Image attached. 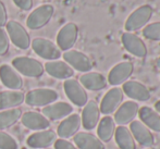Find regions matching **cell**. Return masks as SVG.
Segmentation results:
<instances>
[{
	"label": "cell",
	"instance_id": "1",
	"mask_svg": "<svg viewBox=\"0 0 160 149\" xmlns=\"http://www.w3.org/2000/svg\"><path fill=\"white\" fill-rule=\"evenodd\" d=\"M12 67L18 73L26 77H39L44 74V65L30 57H17L12 60Z\"/></svg>",
	"mask_w": 160,
	"mask_h": 149
},
{
	"label": "cell",
	"instance_id": "2",
	"mask_svg": "<svg viewBox=\"0 0 160 149\" xmlns=\"http://www.w3.org/2000/svg\"><path fill=\"white\" fill-rule=\"evenodd\" d=\"M152 13H154V10L150 6H148V4L141 6L136 10L133 11L130 14V17H128L124 25L125 30H127V32L132 33V32L138 31L141 28L145 27L152 19Z\"/></svg>",
	"mask_w": 160,
	"mask_h": 149
},
{
	"label": "cell",
	"instance_id": "3",
	"mask_svg": "<svg viewBox=\"0 0 160 149\" xmlns=\"http://www.w3.org/2000/svg\"><path fill=\"white\" fill-rule=\"evenodd\" d=\"M58 98L59 95L56 90L50 88H37L28 92L24 101L31 107H46L53 103Z\"/></svg>",
	"mask_w": 160,
	"mask_h": 149
},
{
	"label": "cell",
	"instance_id": "4",
	"mask_svg": "<svg viewBox=\"0 0 160 149\" xmlns=\"http://www.w3.org/2000/svg\"><path fill=\"white\" fill-rule=\"evenodd\" d=\"M55 13V8L51 4H42L28 15L26 25L30 30H39L46 26Z\"/></svg>",
	"mask_w": 160,
	"mask_h": 149
},
{
	"label": "cell",
	"instance_id": "5",
	"mask_svg": "<svg viewBox=\"0 0 160 149\" xmlns=\"http://www.w3.org/2000/svg\"><path fill=\"white\" fill-rule=\"evenodd\" d=\"M7 34L10 37L12 44L19 49L25 50L31 46V38L28 31L24 28L23 25L17 21H9L6 24Z\"/></svg>",
	"mask_w": 160,
	"mask_h": 149
},
{
	"label": "cell",
	"instance_id": "6",
	"mask_svg": "<svg viewBox=\"0 0 160 149\" xmlns=\"http://www.w3.org/2000/svg\"><path fill=\"white\" fill-rule=\"evenodd\" d=\"M64 92L69 100L78 107H84L88 101V95L81 83L73 78L64 81Z\"/></svg>",
	"mask_w": 160,
	"mask_h": 149
},
{
	"label": "cell",
	"instance_id": "7",
	"mask_svg": "<svg viewBox=\"0 0 160 149\" xmlns=\"http://www.w3.org/2000/svg\"><path fill=\"white\" fill-rule=\"evenodd\" d=\"M32 48L34 52L40 58L46 60L55 61L61 57V50L56 44L46 38H35L32 42Z\"/></svg>",
	"mask_w": 160,
	"mask_h": 149
},
{
	"label": "cell",
	"instance_id": "8",
	"mask_svg": "<svg viewBox=\"0 0 160 149\" xmlns=\"http://www.w3.org/2000/svg\"><path fill=\"white\" fill-rule=\"evenodd\" d=\"M123 96H124V94H123L122 88H120V87H113V88L108 90L101 100L100 106H99L100 113L105 114V116H110L111 113L116 112L117 109L122 103Z\"/></svg>",
	"mask_w": 160,
	"mask_h": 149
},
{
	"label": "cell",
	"instance_id": "9",
	"mask_svg": "<svg viewBox=\"0 0 160 149\" xmlns=\"http://www.w3.org/2000/svg\"><path fill=\"white\" fill-rule=\"evenodd\" d=\"M64 62H67L72 69L76 70L78 72H89L93 69V62L89 59L88 56L81 52L78 50H70L65 51L63 53Z\"/></svg>",
	"mask_w": 160,
	"mask_h": 149
},
{
	"label": "cell",
	"instance_id": "10",
	"mask_svg": "<svg viewBox=\"0 0 160 149\" xmlns=\"http://www.w3.org/2000/svg\"><path fill=\"white\" fill-rule=\"evenodd\" d=\"M78 37V27L75 23L65 24L57 35V46L60 50L68 51L75 45Z\"/></svg>",
	"mask_w": 160,
	"mask_h": 149
},
{
	"label": "cell",
	"instance_id": "11",
	"mask_svg": "<svg viewBox=\"0 0 160 149\" xmlns=\"http://www.w3.org/2000/svg\"><path fill=\"white\" fill-rule=\"evenodd\" d=\"M134 71V65L130 61H123L116 64L108 74V82L112 86H118L125 83Z\"/></svg>",
	"mask_w": 160,
	"mask_h": 149
},
{
	"label": "cell",
	"instance_id": "12",
	"mask_svg": "<svg viewBox=\"0 0 160 149\" xmlns=\"http://www.w3.org/2000/svg\"><path fill=\"white\" fill-rule=\"evenodd\" d=\"M122 44L124 46L125 50L130 52L131 55L135 56L137 58H144L147 55V47L145 42L142 40L137 35L131 32H125L122 34Z\"/></svg>",
	"mask_w": 160,
	"mask_h": 149
},
{
	"label": "cell",
	"instance_id": "13",
	"mask_svg": "<svg viewBox=\"0 0 160 149\" xmlns=\"http://www.w3.org/2000/svg\"><path fill=\"white\" fill-rule=\"evenodd\" d=\"M130 131L134 139L144 147H152L155 144V137L152 131L144 125L139 120H134L130 123Z\"/></svg>",
	"mask_w": 160,
	"mask_h": 149
},
{
	"label": "cell",
	"instance_id": "14",
	"mask_svg": "<svg viewBox=\"0 0 160 149\" xmlns=\"http://www.w3.org/2000/svg\"><path fill=\"white\" fill-rule=\"evenodd\" d=\"M138 110L139 106L137 105V102L125 101V102L121 103V106L114 112V122L116 124L125 126L127 124H130L132 121H134V119L138 114Z\"/></svg>",
	"mask_w": 160,
	"mask_h": 149
},
{
	"label": "cell",
	"instance_id": "15",
	"mask_svg": "<svg viewBox=\"0 0 160 149\" xmlns=\"http://www.w3.org/2000/svg\"><path fill=\"white\" fill-rule=\"evenodd\" d=\"M100 121V109L95 100L87 101L81 116V122L85 130L92 131L98 125Z\"/></svg>",
	"mask_w": 160,
	"mask_h": 149
},
{
	"label": "cell",
	"instance_id": "16",
	"mask_svg": "<svg viewBox=\"0 0 160 149\" xmlns=\"http://www.w3.org/2000/svg\"><path fill=\"white\" fill-rule=\"evenodd\" d=\"M123 94L136 101H148L152 97L147 87L137 81H127L122 84Z\"/></svg>",
	"mask_w": 160,
	"mask_h": 149
},
{
	"label": "cell",
	"instance_id": "17",
	"mask_svg": "<svg viewBox=\"0 0 160 149\" xmlns=\"http://www.w3.org/2000/svg\"><path fill=\"white\" fill-rule=\"evenodd\" d=\"M56 141H57V133L50 130H45L28 136V138L26 139V144L31 148L42 149L53 145Z\"/></svg>",
	"mask_w": 160,
	"mask_h": 149
},
{
	"label": "cell",
	"instance_id": "18",
	"mask_svg": "<svg viewBox=\"0 0 160 149\" xmlns=\"http://www.w3.org/2000/svg\"><path fill=\"white\" fill-rule=\"evenodd\" d=\"M0 80L9 89L19 90L23 87V80L21 75L9 64H2L0 67Z\"/></svg>",
	"mask_w": 160,
	"mask_h": 149
},
{
	"label": "cell",
	"instance_id": "19",
	"mask_svg": "<svg viewBox=\"0 0 160 149\" xmlns=\"http://www.w3.org/2000/svg\"><path fill=\"white\" fill-rule=\"evenodd\" d=\"M81 124H82V122H81V117L78 114L74 113L71 116H68L58 126L57 135L62 139L70 138L78 132Z\"/></svg>",
	"mask_w": 160,
	"mask_h": 149
},
{
	"label": "cell",
	"instance_id": "20",
	"mask_svg": "<svg viewBox=\"0 0 160 149\" xmlns=\"http://www.w3.org/2000/svg\"><path fill=\"white\" fill-rule=\"evenodd\" d=\"M44 69L49 75L58 80H69L74 75V70L64 61H49Z\"/></svg>",
	"mask_w": 160,
	"mask_h": 149
},
{
	"label": "cell",
	"instance_id": "21",
	"mask_svg": "<svg viewBox=\"0 0 160 149\" xmlns=\"http://www.w3.org/2000/svg\"><path fill=\"white\" fill-rule=\"evenodd\" d=\"M21 121L26 128L32 131H45L50 125L48 119L35 111H28L22 114Z\"/></svg>",
	"mask_w": 160,
	"mask_h": 149
},
{
	"label": "cell",
	"instance_id": "22",
	"mask_svg": "<svg viewBox=\"0 0 160 149\" xmlns=\"http://www.w3.org/2000/svg\"><path fill=\"white\" fill-rule=\"evenodd\" d=\"M73 112V107L68 102H56L51 103L42 109V114L45 118L51 120V121H57V120L67 118L68 116Z\"/></svg>",
	"mask_w": 160,
	"mask_h": 149
},
{
	"label": "cell",
	"instance_id": "23",
	"mask_svg": "<svg viewBox=\"0 0 160 149\" xmlns=\"http://www.w3.org/2000/svg\"><path fill=\"white\" fill-rule=\"evenodd\" d=\"M80 83L85 89L93 90V92L101 90L107 86L106 77L102 74L97 73V72H87L83 74L80 77Z\"/></svg>",
	"mask_w": 160,
	"mask_h": 149
},
{
	"label": "cell",
	"instance_id": "24",
	"mask_svg": "<svg viewBox=\"0 0 160 149\" xmlns=\"http://www.w3.org/2000/svg\"><path fill=\"white\" fill-rule=\"evenodd\" d=\"M139 121L146 125L150 131L160 132V114L152 108L144 106L138 110Z\"/></svg>",
	"mask_w": 160,
	"mask_h": 149
},
{
	"label": "cell",
	"instance_id": "25",
	"mask_svg": "<svg viewBox=\"0 0 160 149\" xmlns=\"http://www.w3.org/2000/svg\"><path fill=\"white\" fill-rule=\"evenodd\" d=\"M74 143L78 149H105V145L98 137L87 132L76 133Z\"/></svg>",
	"mask_w": 160,
	"mask_h": 149
},
{
	"label": "cell",
	"instance_id": "26",
	"mask_svg": "<svg viewBox=\"0 0 160 149\" xmlns=\"http://www.w3.org/2000/svg\"><path fill=\"white\" fill-rule=\"evenodd\" d=\"M24 94L20 90H6L0 92V110L12 109L24 102Z\"/></svg>",
	"mask_w": 160,
	"mask_h": 149
},
{
	"label": "cell",
	"instance_id": "27",
	"mask_svg": "<svg viewBox=\"0 0 160 149\" xmlns=\"http://www.w3.org/2000/svg\"><path fill=\"white\" fill-rule=\"evenodd\" d=\"M116 122L110 116H106L99 121L97 127V135L98 138L102 143H108L114 136L116 132Z\"/></svg>",
	"mask_w": 160,
	"mask_h": 149
},
{
	"label": "cell",
	"instance_id": "28",
	"mask_svg": "<svg viewBox=\"0 0 160 149\" xmlns=\"http://www.w3.org/2000/svg\"><path fill=\"white\" fill-rule=\"evenodd\" d=\"M114 139L120 149H136V143L130 128L124 125H119L114 132Z\"/></svg>",
	"mask_w": 160,
	"mask_h": 149
},
{
	"label": "cell",
	"instance_id": "29",
	"mask_svg": "<svg viewBox=\"0 0 160 149\" xmlns=\"http://www.w3.org/2000/svg\"><path fill=\"white\" fill-rule=\"evenodd\" d=\"M22 117V111L19 108L4 110L0 112V131L9 128L15 124Z\"/></svg>",
	"mask_w": 160,
	"mask_h": 149
},
{
	"label": "cell",
	"instance_id": "30",
	"mask_svg": "<svg viewBox=\"0 0 160 149\" xmlns=\"http://www.w3.org/2000/svg\"><path fill=\"white\" fill-rule=\"evenodd\" d=\"M143 36L149 40H160V22L146 25L143 30Z\"/></svg>",
	"mask_w": 160,
	"mask_h": 149
},
{
	"label": "cell",
	"instance_id": "31",
	"mask_svg": "<svg viewBox=\"0 0 160 149\" xmlns=\"http://www.w3.org/2000/svg\"><path fill=\"white\" fill-rule=\"evenodd\" d=\"M17 141L13 138L8 133H4L0 131V149H18Z\"/></svg>",
	"mask_w": 160,
	"mask_h": 149
},
{
	"label": "cell",
	"instance_id": "32",
	"mask_svg": "<svg viewBox=\"0 0 160 149\" xmlns=\"http://www.w3.org/2000/svg\"><path fill=\"white\" fill-rule=\"evenodd\" d=\"M9 51V37L4 30L0 28V57L6 56Z\"/></svg>",
	"mask_w": 160,
	"mask_h": 149
},
{
	"label": "cell",
	"instance_id": "33",
	"mask_svg": "<svg viewBox=\"0 0 160 149\" xmlns=\"http://www.w3.org/2000/svg\"><path fill=\"white\" fill-rule=\"evenodd\" d=\"M55 149H78L71 142L67 139H57L55 142Z\"/></svg>",
	"mask_w": 160,
	"mask_h": 149
},
{
	"label": "cell",
	"instance_id": "34",
	"mask_svg": "<svg viewBox=\"0 0 160 149\" xmlns=\"http://www.w3.org/2000/svg\"><path fill=\"white\" fill-rule=\"evenodd\" d=\"M14 4L23 11H28L33 7V0H13Z\"/></svg>",
	"mask_w": 160,
	"mask_h": 149
},
{
	"label": "cell",
	"instance_id": "35",
	"mask_svg": "<svg viewBox=\"0 0 160 149\" xmlns=\"http://www.w3.org/2000/svg\"><path fill=\"white\" fill-rule=\"evenodd\" d=\"M8 22V14H7V9L4 3L0 0V28L4 26Z\"/></svg>",
	"mask_w": 160,
	"mask_h": 149
},
{
	"label": "cell",
	"instance_id": "36",
	"mask_svg": "<svg viewBox=\"0 0 160 149\" xmlns=\"http://www.w3.org/2000/svg\"><path fill=\"white\" fill-rule=\"evenodd\" d=\"M155 110L160 114V100H158L156 103H155Z\"/></svg>",
	"mask_w": 160,
	"mask_h": 149
},
{
	"label": "cell",
	"instance_id": "37",
	"mask_svg": "<svg viewBox=\"0 0 160 149\" xmlns=\"http://www.w3.org/2000/svg\"><path fill=\"white\" fill-rule=\"evenodd\" d=\"M157 67L160 69V57L158 58V60H157Z\"/></svg>",
	"mask_w": 160,
	"mask_h": 149
}]
</instances>
